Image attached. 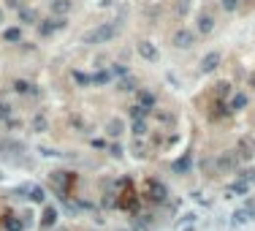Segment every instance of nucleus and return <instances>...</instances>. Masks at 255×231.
I'll return each mask as SVG.
<instances>
[{
  "mask_svg": "<svg viewBox=\"0 0 255 231\" xmlns=\"http://www.w3.org/2000/svg\"><path fill=\"white\" fill-rule=\"evenodd\" d=\"M120 33V25L117 22H109V25H98L95 30L84 33V44H106Z\"/></svg>",
  "mask_w": 255,
  "mask_h": 231,
  "instance_id": "obj_1",
  "label": "nucleus"
},
{
  "mask_svg": "<svg viewBox=\"0 0 255 231\" xmlns=\"http://www.w3.org/2000/svg\"><path fill=\"white\" fill-rule=\"evenodd\" d=\"M166 196H168V190H166V185H163L160 180H147V199L163 204L166 202Z\"/></svg>",
  "mask_w": 255,
  "mask_h": 231,
  "instance_id": "obj_2",
  "label": "nucleus"
},
{
  "mask_svg": "<svg viewBox=\"0 0 255 231\" xmlns=\"http://www.w3.org/2000/svg\"><path fill=\"white\" fill-rule=\"evenodd\" d=\"M193 41H196V36H193L190 30H177L174 38H171V44H174L177 49H190Z\"/></svg>",
  "mask_w": 255,
  "mask_h": 231,
  "instance_id": "obj_3",
  "label": "nucleus"
},
{
  "mask_svg": "<svg viewBox=\"0 0 255 231\" xmlns=\"http://www.w3.org/2000/svg\"><path fill=\"white\" fill-rule=\"evenodd\" d=\"M253 212H255L253 202H247V204H244V207H239L236 212H233V223H239V226L250 223V220H253Z\"/></svg>",
  "mask_w": 255,
  "mask_h": 231,
  "instance_id": "obj_4",
  "label": "nucleus"
},
{
  "mask_svg": "<svg viewBox=\"0 0 255 231\" xmlns=\"http://www.w3.org/2000/svg\"><path fill=\"white\" fill-rule=\"evenodd\" d=\"M54 223H57V209L47 207V209H44V215H41V229H52Z\"/></svg>",
  "mask_w": 255,
  "mask_h": 231,
  "instance_id": "obj_5",
  "label": "nucleus"
},
{
  "mask_svg": "<svg viewBox=\"0 0 255 231\" xmlns=\"http://www.w3.org/2000/svg\"><path fill=\"white\" fill-rule=\"evenodd\" d=\"M217 63H220V54H217V52H209L206 57L201 60V71H204V74L215 71V68H217Z\"/></svg>",
  "mask_w": 255,
  "mask_h": 231,
  "instance_id": "obj_6",
  "label": "nucleus"
},
{
  "mask_svg": "<svg viewBox=\"0 0 255 231\" xmlns=\"http://www.w3.org/2000/svg\"><path fill=\"white\" fill-rule=\"evenodd\" d=\"M139 52H141V57H144V60H152V63L160 57V54H157V49L152 47L150 41H139Z\"/></svg>",
  "mask_w": 255,
  "mask_h": 231,
  "instance_id": "obj_7",
  "label": "nucleus"
},
{
  "mask_svg": "<svg viewBox=\"0 0 255 231\" xmlns=\"http://www.w3.org/2000/svg\"><path fill=\"white\" fill-rule=\"evenodd\" d=\"M65 27V19H49V22L41 25V36H52L54 30Z\"/></svg>",
  "mask_w": 255,
  "mask_h": 231,
  "instance_id": "obj_8",
  "label": "nucleus"
},
{
  "mask_svg": "<svg viewBox=\"0 0 255 231\" xmlns=\"http://www.w3.org/2000/svg\"><path fill=\"white\" fill-rule=\"evenodd\" d=\"M212 30H215V19L209 17V14H201V17H198V33H204V36H209Z\"/></svg>",
  "mask_w": 255,
  "mask_h": 231,
  "instance_id": "obj_9",
  "label": "nucleus"
},
{
  "mask_svg": "<svg viewBox=\"0 0 255 231\" xmlns=\"http://www.w3.org/2000/svg\"><path fill=\"white\" fill-rule=\"evenodd\" d=\"M22 144L19 142H11V139H0V153H8V155H14V153H19L22 155Z\"/></svg>",
  "mask_w": 255,
  "mask_h": 231,
  "instance_id": "obj_10",
  "label": "nucleus"
},
{
  "mask_svg": "<svg viewBox=\"0 0 255 231\" xmlns=\"http://www.w3.org/2000/svg\"><path fill=\"white\" fill-rule=\"evenodd\" d=\"M236 166V158H233L231 153H223L220 158H217V169H220V172H228V169H233Z\"/></svg>",
  "mask_w": 255,
  "mask_h": 231,
  "instance_id": "obj_11",
  "label": "nucleus"
},
{
  "mask_svg": "<svg viewBox=\"0 0 255 231\" xmlns=\"http://www.w3.org/2000/svg\"><path fill=\"white\" fill-rule=\"evenodd\" d=\"M122 128H125V123H122L120 117H114V120H109V125H106V133H109L111 139H117L122 133Z\"/></svg>",
  "mask_w": 255,
  "mask_h": 231,
  "instance_id": "obj_12",
  "label": "nucleus"
},
{
  "mask_svg": "<svg viewBox=\"0 0 255 231\" xmlns=\"http://www.w3.org/2000/svg\"><path fill=\"white\" fill-rule=\"evenodd\" d=\"M22 220L17 218V215H6V218H3V229L6 231H22Z\"/></svg>",
  "mask_w": 255,
  "mask_h": 231,
  "instance_id": "obj_13",
  "label": "nucleus"
},
{
  "mask_svg": "<svg viewBox=\"0 0 255 231\" xmlns=\"http://www.w3.org/2000/svg\"><path fill=\"white\" fill-rule=\"evenodd\" d=\"M244 106H247V95H244V93H236V95L231 98V112H239V109H244Z\"/></svg>",
  "mask_w": 255,
  "mask_h": 231,
  "instance_id": "obj_14",
  "label": "nucleus"
},
{
  "mask_svg": "<svg viewBox=\"0 0 255 231\" xmlns=\"http://www.w3.org/2000/svg\"><path fill=\"white\" fill-rule=\"evenodd\" d=\"M52 11L54 14H68L71 11V3H68V0H52Z\"/></svg>",
  "mask_w": 255,
  "mask_h": 231,
  "instance_id": "obj_15",
  "label": "nucleus"
},
{
  "mask_svg": "<svg viewBox=\"0 0 255 231\" xmlns=\"http://www.w3.org/2000/svg\"><path fill=\"white\" fill-rule=\"evenodd\" d=\"M3 38L14 44V41H19V38H22V30H19V27H8L6 33H3Z\"/></svg>",
  "mask_w": 255,
  "mask_h": 231,
  "instance_id": "obj_16",
  "label": "nucleus"
},
{
  "mask_svg": "<svg viewBox=\"0 0 255 231\" xmlns=\"http://www.w3.org/2000/svg\"><path fill=\"white\" fill-rule=\"evenodd\" d=\"M19 19H22L25 25H33V22H35V14L30 11V8H25V6H22V8H19Z\"/></svg>",
  "mask_w": 255,
  "mask_h": 231,
  "instance_id": "obj_17",
  "label": "nucleus"
},
{
  "mask_svg": "<svg viewBox=\"0 0 255 231\" xmlns=\"http://www.w3.org/2000/svg\"><path fill=\"white\" fill-rule=\"evenodd\" d=\"M187 166H190V155H185L182 160H177V163H174V172H179V174H182Z\"/></svg>",
  "mask_w": 255,
  "mask_h": 231,
  "instance_id": "obj_18",
  "label": "nucleus"
},
{
  "mask_svg": "<svg viewBox=\"0 0 255 231\" xmlns=\"http://www.w3.org/2000/svg\"><path fill=\"white\" fill-rule=\"evenodd\" d=\"M74 79H76L79 84H90V82H93V79H90L87 74H81V71H74Z\"/></svg>",
  "mask_w": 255,
  "mask_h": 231,
  "instance_id": "obj_19",
  "label": "nucleus"
},
{
  "mask_svg": "<svg viewBox=\"0 0 255 231\" xmlns=\"http://www.w3.org/2000/svg\"><path fill=\"white\" fill-rule=\"evenodd\" d=\"M155 103V95L152 93H141V106H152Z\"/></svg>",
  "mask_w": 255,
  "mask_h": 231,
  "instance_id": "obj_20",
  "label": "nucleus"
},
{
  "mask_svg": "<svg viewBox=\"0 0 255 231\" xmlns=\"http://www.w3.org/2000/svg\"><path fill=\"white\" fill-rule=\"evenodd\" d=\"M130 117L141 120V117H144V106H133V109H130Z\"/></svg>",
  "mask_w": 255,
  "mask_h": 231,
  "instance_id": "obj_21",
  "label": "nucleus"
},
{
  "mask_svg": "<svg viewBox=\"0 0 255 231\" xmlns=\"http://www.w3.org/2000/svg\"><path fill=\"white\" fill-rule=\"evenodd\" d=\"M14 90H17V93H30V84L27 82H14Z\"/></svg>",
  "mask_w": 255,
  "mask_h": 231,
  "instance_id": "obj_22",
  "label": "nucleus"
},
{
  "mask_svg": "<svg viewBox=\"0 0 255 231\" xmlns=\"http://www.w3.org/2000/svg\"><path fill=\"white\" fill-rule=\"evenodd\" d=\"M133 133H136V136L144 133V120H136V123H133Z\"/></svg>",
  "mask_w": 255,
  "mask_h": 231,
  "instance_id": "obj_23",
  "label": "nucleus"
},
{
  "mask_svg": "<svg viewBox=\"0 0 255 231\" xmlns=\"http://www.w3.org/2000/svg\"><path fill=\"white\" fill-rule=\"evenodd\" d=\"M228 87H231L228 82H220L217 84V95H228Z\"/></svg>",
  "mask_w": 255,
  "mask_h": 231,
  "instance_id": "obj_24",
  "label": "nucleus"
},
{
  "mask_svg": "<svg viewBox=\"0 0 255 231\" xmlns=\"http://www.w3.org/2000/svg\"><path fill=\"white\" fill-rule=\"evenodd\" d=\"M120 87H122V90H136V82H133V79H125Z\"/></svg>",
  "mask_w": 255,
  "mask_h": 231,
  "instance_id": "obj_25",
  "label": "nucleus"
},
{
  "mask_svg": "<svg viewBox=\"0 0 255 231\" xmlns=\"http://www.w3.org/2000/svg\"><path fill=\"white\" fill-rule=\"evenodd\" d=\"M223 8H226V11H233V8H236V0H223Z\"/></svg>",
  "mask_w": 255,
  "mask_h": 231,
  "instance_id": "obj_26",
  "label": "nucleus"
},
{
  "mask_svg": "<svg viewBox=\"0 0 255 231\" xmlns=\"http://www.w3.org/2000/svg\"><path fill=\"white\" fill-rule=\"evenodd\" d=\"M35 128L44 130V128H47V120H44V117H35Z\"/></svg>",
  "mask_w": 255,
  "mask_h": 231,
  "instance_id": "obj_27",
  "label": "nucleus"
},
{
  "mask_svg": "<svg viewBox=\"0 0 255 231\" xmlns=\"http://www.w3.org/2000/svg\"><path fill=\"white\" fill-rule=\"evenodd\" d=\"M8 109H11V106H6V103H0V120H3V117H8Z\"/></svg>",
  "mask_w": 255,
  "mask_h": 231,
  "instance_id": "obj_28",
  "label": "nucleus"
},
{
  "mask_svg": "<svg viewBox=\"0 0 255 231\" xmlns=\"http://www.w3.org/2000/svg\"><path fill=\"white\" fill-rule=\"evenodd\" d=\"M8 6H11V8H22V0H8Z\"/></svg>",
  "mask_w": 255,
  "mask_h": 231,
  "instance_id": "obj_29",
  "label": "nucleus"
},
{
  "mask_svg": "<svg viewBox=\"0 0 255 231\" xmlns=\"http://www.w3.org/2000/svg\"><path fill=\"white\" fill-rule=\"evenodd\" d=\"M0 22H3V11H0Z\"/></svg>",
  "mask_w": 255,
  "mask_h": 231,
  "instance_id": "obj_30",
  "label": "nucleus"
},
{
  "mask_svg": "<svg viewBox=\"0 0 255 231\" xmlns=\"http://www.w3.org/2000/svg\"><path fill=\"white\" fill-rule=\"evenodd\" d=\"M253 84H255V77H253Z\"/></svg>",
  "mask_w": 255,
  "mask_h": 231,
  "instance_id": "obj_31",
  "label": "nucleus"
},
{
  "mask_svg": "<svg viewBox=\"0 0 255 231\" xmlns=\"http://www.w3.org/2000/svg\"><path fill=\"white\" fill-rule=\"evenodd\" d=\"M253 144H255V142H253Z\"/></svg>",
  "mask_w": 255,
  "mask_h": 231,
  "instance_id": "obj_32",
  "label": "nucleus"
}]
</instances>
